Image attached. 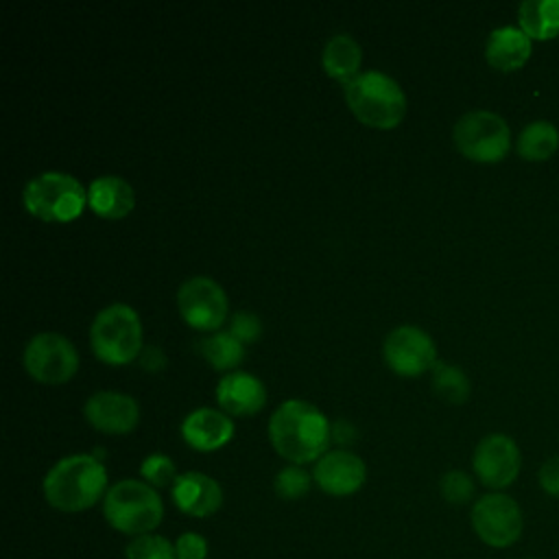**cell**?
<instances>
[{
  "label": "cell",
  "instance_id": "1",
  "mask_svg": "<svg viewBox=\"0 0 559 559\" xmlns=\"http://www.w3.org/2000/svg\"><path fill=\"white\" fill-rule=\"evenodd\" d=\"M269 439L273 450L290 465L317 463L328 452L332 426L314 404L286 400L269 419Z\"/></svg>",
  "mask_w": 559,
  "mask_h": 559
},
{
  "label": "cell",
  "instance_id": "2",
  "mask_svg": "<svg viewBox=\"0 0 559 559\" xmlns=\"http://www.w3.org/2000/svg\"><path fill=\"white\" fill-rule=\"evenodd\" d=\"M107 469L98 456L72 454L59 459L44 476L46 502L61 513H81L103 502L107 493Z\"/></svg>",
  "mask_w": 559,
  "mask_h": 559
},
{
  "label": "cell",
  "instance_id": "3",
  "mask_svg": "<svg viewBox=\"0 0 559 559\" xmlns=\"http://www.w3.org/2000/svg\"><path fill=\"white\" fill-rule=\"evenodd\" d=\"M105 522L131 537L155 533L164 520V502L155 487L138 478H124L111 485L103 498Z\"/></svg>",
  "mask_w": 559,
  "mask_h": 559
},
{
  "label": "cell",
  "instance_id": "4",
  "mask_svg": "<svg viewBox=\"0 0 559 559\" xmlns=\"http://www.w3.org/2000/svg\"><path fill=\"white\" fill-rule=\"evenodd\" d=\"M349 111L367 127L395 129L406 114V94L400 83L378 70L360 72L343 85Z\"/></svg>",
  "mask_w": 559,
  "mask_h": 559
},
{
  "label": "cell",
  "instance_id": "5",
  "mask_svg": "<svg viewBox=\"0 0 559 559\" xmlns=\"http://www.w3.org/2000/svg\"><path fill=\"white\" fill-rule=\"evenodd\" d=\"M22 203L28 214L46 223H70L85 210L87 190L76 177L48 170L24 186Z\"/></svg>",
  "mask_w": 559,
  "mask_h": 559
},
{
  "label": "cell",
  "instance_id": "6",
  "mask_svg": "<svg viewBox=\"0 0 559 559\" xmlns=\"http://www.w3.org/2000/svg\"><path fill=\"white\" fill-rule=\"evenodd\" d=\"M90 345L94 356L107 365H127L135 360L144 349L140 314L127 304L103 308L92 321Z\"/></svg>",
  "mask_w": 559,
  "mask_h": 559
},
{
  "label": "cell",
  "instance_id": "7",
  "mask_svg": "<svg viewBox=\"0 0 559 559\" xmlns=\"http://www.w3.org/2000/svg\"><path fill=\"white\" fill-rule=\"evenodd\" d=\"M454 146L472 162L496 164L511 148V129L502 116L487 109L463 114L452 131Z\"/></svg>",
  "mask_w": 559,
  "mask_h": 559
},
{
  "label": "cell",
  "instance_id": "8",
  "mask_svg": "<svg viewBox=\"0 0 559 559\" xmlns=\"http://www.w3.org/2000/svg\"><path fill=\"white\" fill-rule=\"evenodd\" d=\"M469 524L485 546L502 550L522 537L524 515L515 498L504 491H489L474 500Z\"/></svg>",
  "mask_w": 559,
  "mask_h": 559
},
{
  "label": "cell",
  "instance_id": "9",
  "mask_svg": "<svg viewBox=\"0 0 559 559\" xmlns=\"http://www.w3.org/2000/svg\"><path fill=\"white\" fill-rule=\"evenodd\" d=\"M24 369L41 384H63L79 369L76 347L59 332H39L24 347Z\"/></svg>",
  "mask_w": 559,
  "mask_h": 559
},
{
  "label": "cell",
  "instance_id": "10",
  "mask_svg": "<svg viewBox=\"0 0 559 559\" xmlns=\"http://www.w3.org/2000/svg\"><path fill=\"white\" fill-rule=\"evenodd\" d=\"M177 308L181 319L194 330H218L229 310L227 295L218 282L205 275L186 280L177 290Z\"/></svg>",
  "mask_w": 559,
  "mask_h": 559
},
{
  "label": "cell",
  "instance_id": "11",
  "mask_svg": "<svg viewBox=\"0 0 559 559\" xmlns=\"http://www.w3.org/2000/svg\"><path fill=\"white\" fill-rule=\"evenodd\" d=\"M382 356L391 371L404 378H415L432 371L437 362V345L426 330L417 325H397L386 334Z\"/></svg>",
  "mask_w": 559,
  "mask_h": 559
},
{
  "label": "cell",
  "instance_id": "12",
  "mask_svg": "<svg viewBox=\"0 0 559 559\" xmlns=\"http://www.w3.org/2000/svg\"><path fill=\"white\" fill-rule=\"evenodd\" d=\"M472 469L485 487L493 491L507 489L515 483L522 469V454L518 443L504 432H491L483 437L474 448Z\"/></svg>",
  "mask_w": 559,
  "mask_h": 559
},
{
  "label": "cell",
  "instance_id": "13",
  "mask_svg": "<svg viewBox=\"0 0 559 559\" xmlns=\"http://www.w3.org/2000/svg\"><path fill=\"white\" fill-rule=\"evenodd\" d=\"M317 487L334 498H345L356 493L367 480L365 461L349 450H328L312 469Z\"/></svg>",
  "mask_w": 559,
  "mask_h": 559
},
{
  "label": "cell",
  "instance_id": "14",
  "mask_svg": "<svg viewBox=\"0 0 559 559\" xmlns=\"http://www.w3.org/2000/svg\"><path fill=\"white\" fill-rule=\"evenodd\" d=\"M83 415L92 428L105 435H127L140 421L138 402L118 391H98L87 397Z\"/></svg>",
  "mask_w": 559,
  "mask_h": 559
},
{
  "label": "cell",
  "instance_id": "15",
  "mask_svg": "<svg viewBox=\"0 0 559 559\" xmlns=\"http://www.w3.org/2000/svg\"><path fill=\"white\" fill-rule=\"evenodd\" d=\"M175 507L190 518H210L223 507V487L203 472H183L170 487Z\"/></svg>",
  "mask_w": 559,
  "mask_h": 559
},
{
  "label": "cell",
  "instance_id": "16",
  "mask_svg": "<svg viewBox=\"0 0 559 559\" xmlns=\"http://www.w3.org/2000/svg\"><path fill=\"white\" fill-rule=\"evenodd\" d=\"M183 441L199 452H214L227 445L234 437V421L225 411L197 408L181 421Z\"/></svg>",
  "mask_w": 559,
  "mask_h": 559
},
{
  "label": "cell",
  "instance_id": "17",
  "mask_svg": "<svg viewBox=\"0 0 559 559\" xmlns=\"http://www.w3.org/2000/svg\"><path fill=\"white\" fill-rule=\"evenodd\" d=\"M218 406L227 415H255L266 404V386L247 371H229L216 384Z\"/></svg>",
  "mask_w": 559,
  "mask_h": 559
},
{
  "label": "cell",
  "instance_id": "18",
  "mask_svg": "<svg viewBox=\"0 0 559 559\" xmlns=\"http://www.w3.org/2000/svg\"><path fill=\"white\" fill-rule=\"evenodd\" d=\"M531 37L520 26H498L485 44V59L500 72L520 70L531 57Z\"/></svg>",
  "mask_w": 559,
  "mask_h": 559
},
{
  "label": "cell",
  "instance_id": "19",
  "mask_svg": "<svg viewBox=\"0 0 559 559\" xmlns=\"http://www.w3.org/2000/svg\"><path fill=\"white\" fill-rule=\"evenodd\" d=\"M87 205L100 218H124L135 205V192L122 177L103 175L90 183Z\"/></svg>",
  "mask_w": 559,
  "mask_h": 559
},
{
  "label": "cell",
  "instance_id": "20",
  "mask_svg": "<svg viewBox=\"0 0 559 559\" xmlns=\"http://www.w3.org/2000/svg\"><path fill=\"white\" fill-rule=\"evenodd\" d=\"M360 61H362V50L358 41L345 33L330 37L321 52V63L325 74L341 81L343 85L360 74L358 72Z\"/></svg>",
  "mask_w": 559,
  "mask_h": 559
},
{
  "label": "cell",
  "instance_id": "21",
  "mask_svg": "<svg viewBox=\"0 0 559 559\" xmlns=\"http://www.w3.org/2000/svg\"><path fill=\"white\" fill-rule=\"evenodd\" d=\"M518 26L531 39H552L559 35V0H524L518 9Z\"/></svg>",
  "mask_w": 559,
  "mask_h": 559
},
{
  "label": "cell",
  "instance_id": "22",
  "mask_svg": "<svg viewBox=\"0 0 559 559\" xmlns=\"http://www.w3.org/2000/svg\"><path fill=\"white\" fill-rule=\"evenodd\" d=\"M515 148H518V155L526 162L550 159L559 148V131L548 120H533L520 131L515 140Z\"/></svg>",
  "mask_w": 559,
  "mask_h": 559
},
{
  "label": "cell",
  "instance_id": "23",
  "mask_svg": "<svg viewBox=\"0 0 559 559\" xmlns=\"http://www.w3.org/2000/svg\"><path fill=\"white\" fill-rule=\"evenodd\" d=\"M203 358L218 371H231L245 358V345L229 332H214L201 341Z\"/></svg>",
  "mask_w": 559,
  "mask_h": 559
},
{
  "label": "cell",
  "instance_id": "24",
  "mask_svg": "<svg viewBox=\"0 0 559 559\" xmlns=\"http://www.w3.org/2000/svg\"><path fill=\"white\" fill-rule=\"evenodd\" d=\"M432 391L448 404H463L472 393L469 378L456 365L437 360L432 367Z\"/></svg>",
  "mask_w": 559,
  "mask_h": 559
},
{
  "label": "cell",
  "instance_id": "25",
  "mask_svg": "<svg viewBox=\"0 0 559 559\" xmlns=\"http://www.w3.org/2000/svg\"><path fill=\"white\" fill-rule=\"evenodd\" d=\"M124 559H177L175 542L159 533L131 537L124 546Z\"/></svg>",
  "mask_w": 559,
  "mask_h": 559
},
{
  "label": "cell",
  "instance_id": "26",
  "mask_svg": "<svg viewBox=\"0 0 559 559\" xmlns=\"http://www.w3.org/2000/svg\"><path fill=\"white\" fill-rule=\"evenodd\" d=\"M312 474L301 465H286L273 478V491L282 500H301L312 487Z\"/></svg>",
  "mask_w": 559,
  "mask_h": 559
},
{
  "label": "cell",
  "instance_id": "27",
  "mask_svg": "<svg viewBox=\"0 0 559 559\" xmlns=\"http://www.w3.org/2000/svg\"><path fill=\"white\" fill-rule=\"evenodd\" d=\"M140 476L146 485H151L155 489H164V487H173L179 474H177L175 461L170 456H166L162 452H153L140 463Z\"/></svg>",
  "mask_w": 559,
  "mask_h": 559
},
{
  "label": "cell",
  "instance_id": "28",
  "mask_svg": "<svg viewBox=\"0 0 559 559\" xmlns=\"http://www.w3.org/2000/svg\"><path fill=\"white\" fill-rule=\"evenodd\" d=\"M439 491L448 504H467V502H472V498L476 493V485L467 472L450 469L441 476Z\"/></svg>",
  "mask_w": 559,
  "mask_h": 559
},
{
  "label": "cell",
  "instance_id": "29",
  "mask_svg": "<svg viewBox=\"0 0 559 559\" xmlns=\"http://www.w3.org/2000/svg\"><path fill=\"white\" fill-rule=\"evenodd\" d=\"M177 559H207L210 542L194 531H186L175 539Z\"/></svg>",
  "mask_w": 559,
  "mask_h": 559
},
{
  "label": "cell",
  "instance_id": "30",
  "mask_svg": "<svg viewBox=\"0 0 559 559\" xmlns=\"http://www.w3.org/2000/svg\"><path fill=\"white\" fill-rule=\"evenodd\" d=\"M229 334L242 345L253 343L262 334V323L253 312H236L229 321Z\"/></svg>",
  "mask_w": 559,
  "mask_h": 559
},
{
  "label": "cell",
  "instance_id": "31",
  "mask_svg": "<svg viewBox=\"0 0 559 559\" xmlns=\"http://www.w3.org/2000/svg\"><path fill=\"white\" fill-rule=\"evenodd\" d=\"M537 480L546 496L559 498V454H555L542 463Z\"/></svg>",
  "mask_w": 559,
  "mask_h": 559
},
{
  "label": "cell",
  "instance_id": "32",
  "mask_svg": "<svg viewBox=\"0 0 559 559\" xmlns=\"http://www.w3.org/2000/svg\"><path fill=\"white\" fill-rule=\"evenodd\" d=\"M138 360H140V365H142V369H146V371H162L164 367H166V356H164V352L159 349V347H144L142 349V354L138 356Z\"/></svg>",
  "mask_w": 559,
  "mask_h": 559
},
{
  "label": "cell",
  "instance_id": "33",
  "mask_svg": "<svg viewBox=\"0 0 559 559\" xmlns=\"http://www.w3.org/2000/svg\"><path fill=\"white\" fill-rule=\"evenodd\" d=\"M528 559H531V557H528Z\"/></svg>",
  "mask_w": 559,
  "mask_h": 559
}]
</instances>
